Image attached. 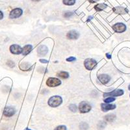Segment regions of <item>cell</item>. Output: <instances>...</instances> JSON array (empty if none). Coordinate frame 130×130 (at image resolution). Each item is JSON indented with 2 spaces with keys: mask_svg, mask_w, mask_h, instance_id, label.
<instances>
[{
  "mask_svg": "<svg viewBox=\"0 0 130 130\" xmlns=\"http://www.w3.org/2000/svg\"><path fill=\"white\" fill-rule=\"evenodd\" d=\"M62 99L61 96H53L48 100V105L52 107H57L62 104Z\"/></svg>",
  "mask_w": 130,
  "mask_h": 130,
  "instance_id": "6da1fadb",
  "label": "cell"
},
{
  "mask_svg": "<svg viewBox=\"0 0 130 130\" xmlns=\"http://www.w3.org/2000/svg\"><path fill=\"white\" fill-rule=\"evenodd\" d=\"M84 65L86 69L88 70H93L97 65V62L93 59H87L84 61Z\"/></svg>",
  "mask_w": 130,
  "mask_h": 130,
  "instance_id": "7a4b0ae2",
  "label": "cell"
},
{
  "mask_svg": "<svg viewBox=\"0 0 130 130\" xmlns=\"http://www.w3.org/2000/svg\"><path fill=\"white\" fill-rule=\"evenodd\" d=\"M91 105L87 102H82L79 105V110L81 113H86L91 110Z\"/></svg>",
  "mask_w": 130,
  "mask_h": 130,
  "instance_id": "3957f363",
  "label": "cell"
},
{
  "mask_svg": "<svg viewBox=\"0 0 130 130\" xmlns=\"http://www.w3.org/2000/svg\"><path fill=\"white\" fill-rule=\"evenodd\" d=\"M23 14L22 9L20 8H16L10 11V14H9V18L10 19H15V18H18L20 17Z\"/></svg>",
  "mask_w": 130,
  "mask_h": 130,
  "instance_id": "277c9868",
  "label": "cell"
},
{
  "mask_svg": "<svg viewBox=\"0 0 130 130\" xmlns=\"http://www.w3.org/2000/svg\"><path fill=\"white\" fill-rule=\"evenodd\" d=\"M61 84V81L57 78L55 77H50L47 79L46 81V85L48 87H57Z\"/></svg>",
  "mask_w": 130,
  "mask_h": 130,
  "instance_id": "5b68a950",
  "label": "cell"
},
{
  "mask_svg": "<svg viewBox=\"0 0 130 130\" xmlns=\"http://www.w3.org/2000/svg\"><path fill=\"white\" fill-rule=\"evenodd\" d=\"M112 29L117 32H123L126 30V26L122 23H117L112 26Z\"/></svg>",
  "mask_w": 130,
  "mask_h": 130,
  "instance_id": "8992f818",
  "label": "cell"
},
{
  "mask_svg": "<svg viewBox=\"0 0 130 130\" xmlns=\"http://www.w3.org/2000/svg\"><path fill=\"white\" fill-rule=\"evenodd\" d=\"M16 113V110L12 107H5L3 111V115L7 117H10Z\"/></svg>",
  "mask_w": 130,
  "mask_h": 130,
  "instance_id": "52a82bcc",
  "label": "cell"
},
{
  "mask_svg": "<svg viewBox=\"0 0 130 130\" xmlns=\"http://www.w3.org/2000/svg\"><path fill=\"white\" fill-rule=\"evenodd\" d=\"M9 49H10V52L14 55H19L22 53V48L17 44L11 45Z\"/></svg>",
  "mask_w": 130,
  "mask_h": 130,
  "instance_id": "ba28073f",
  "label": "cell"
},
{
  "mask_svg": "<svg viewBox=\"0 0 130 130\" xmlns=\"http://www.w3.org/2000/svg\"><path fill=\"white\" fill-rule=\"evenodd\" d=\"M124 94V90H121V89H117V90H114V91L111 92H107V93H105L104 94V96L106 97V96H120Z\"/></svg>",
  "mask_w": 130,
  "mask_h": 130,
  "instance_id": "9c48e42d",
  "label": "cell"
},
{
  "mask_svg": "<svg viewBox=\"0 0 130 130\" xmlns=\"http://www.w3.org/2000/svg\"><path fill=\"white\" fill-rule=\"evenodd\" d=\"M113 12L116 14H124L129 12L128 9L122 7H117L112 9Z\"/></svg>",
  "mask_w": 130,
  "mask_h": 130,
  "instance_id": "30bf717a",
  "label": "cell"
},
{
  "mask_svg": "<svg viewBox=\"0 0 130 130\" xmlns=\"http://www.w3.org/2000/svg\"><path fill=\"white\" fill-rule=\"evenodd\" d=\"M98 78L102 84H107L111 79V77L107 74H100L98 76Z\"/></svg>",
  "mask_w": 130,
  "mask_h": 130,
  "instance_id": "8fae6325",
  "label": "cell"
},
{
  "mask_svg": "<svg viewBox=\"0 0 130 130\" xmlns=\"http://www.w3.org/2000/svg\"><path fill=\"white\" fill-rule=\"evenodd\" d=\"M79 37V33L75 30H72L67 33V38L69 39L75 40L77 39Z\"/></svg>",
  "mask_w": 130,
  "mask_h": 130,
  "instance_id": "7c38bea8",
  "label": "cell"
},
{
  "mask_svg": "<svg viewBox=\"0 0 130 130\" xmlns=\"http://www.w3.org/2000/svg\"><path fill=\"white\" fill-rule=\"evenodd\" d=\"M47 52H48V48L45 45H41L38 47L37 50V52L39 53V55L40 56H44L47 54Z\"/></svg>",
  "mask_w": 130,
  "mask_h": 130,
  "instance_id": "4fadbf2b",
  "label": "cell"
},
{
  "mask_svg": "<svg viewBox=\"0 0 130 130\" xmlns=\"http://www.w3.org/2000/svg\"><path fill=\"white\" fill-rule=\"evenodd\" d=\"M101 108L102 110L104 112H107V111H109V110H113L116 108L115 105H111V104H102L101 105Z\"/></svg>",
  "mask_w": 130,
  "mask_h": 130,
  "instance_id": "5bb4252c",
  "label": "cell"
},
{
  "mask_svg": "<svg viewBox=\"0 0 130 130\" xmlns=\"http://www.w3.org/2000/svg\"><path fill=\"white\" fill-rule=\"evenodd\" d=\"M20 68L23 71H28L31 69V65L28 62H22L20 65Z\"/></svg>",
  "mask_w": 130,
  "mask_h": 130,
  "instance_id": "9a60e30c",
  "label": "cell"
},
{
  "mask_svg": "<svg viewBox=\"0 0 130 130\" xmlns=\"http://www.w3.org/2000/svg\"><path fill=\"white\" fill-rule=\"evenodd\" d=\"M32 46L30 44H27L26 46H24L22 48V54L24 55H28L29 53L32 51Z\"/></svg>",
  "mask_w": 130,
  "mask_h": 130,
  "instance_id": "2e32d148",
  "label": "cell"
},
{
  "mask_svg": "<svg viewBox=\"0 0 130 130\" xmlns=\"http://www.w3.org/2000/svg\"><path fill=\"white\" fill-rule=\"evenodd\" d=\"M107 7V5L105 4V3H98L94 7V9L96 11L99 12V11L104 10Z\"/></svg>",
  "mask_w": 130,
  "mask_h": 130,
  "instance_id": "e0dca14e",
  "label": "cell"
},
{
  "mask_svg": "<svg viewBox=\"0 0 130 130\" xmlns=\"http://www.w3.org/2000/svg\"><path fill=\"white\" fill-rule=\"evenodd\" d=\"M115 118L116 116L115 115H112V114H109V115H107L105 117V120L107 122H109L113 121L115 119Z\"/></svg>",
  "mask_w": 130,
  "mask_h": 130,
  "instance_id": "ac0fdd59",
  "label": "cell"
},
{
  "mask_svg": "<svg viewBox=\"0 0 130 130\" xmlns=\"http://www.w3.org/2000/svg\"><path fill=\"white\" fill-rule=\"evenodd\" d=\"M57 75L62 79H67L69 77V74L67 72H61L58 73Z\"/></svg>",
  "mask_w": 130,
  "mask_h": 130,
  "instance_id": "d6986e66",
  "label": "cell"
},
{
  "mask_svg": "<svg viewBox=\"0 0 130 130\" xmlns=\"http://www.w3.org/2000/svg\"><path fill=\"white\" fill-rule=\"evenodd\" d=\"M75 1L76 0H62V3L66 5L70 6V5H73L75 4Z\"/></svg>",
  "mask_w": 130,
  "mask_h": 130,
  "instance_id": "ffe728a7",
  "label": "cell"
},
{
  "mask_svg": "<svg viewBox=\"0 0 130 130\" xmlns=\"http://www.w3.org/2000/svg\"><path fill=\"white\" fill-rule=\"evenodd\" d=\"M69 109L70 110V111H72V112H76L77 110V106L75 105H74V104H72V105H70L69 106Z\"/></svg>",
  "mask_w": 130,
  "mask_h": 130,
  "instance_id": "44dd1931",
  "label": "cell"
},
{
  "mask_svg": "<svg viewBox=\"0 0 130 130\" xmlns=\"http://www.w3.org/2000/svg\"><path fill=\"white\" fill-rule=\"evenodd\" d=\"M115 100V98L109 97V98H107L106 99L104 100V102H105L106 104H109V103H111V102H114Z\"/></svg>",
  "mask_w": 130,
  "mask_h": 130,
  "instance_id": "7402d4cb",
  "label": "cell"
},
{
  "mask_svg": "<svg viewBox=\"0 0 130 130\" xmlns=\"http://www.w3.org/2000/svg\"><path fill=\"white\" fill-rule=\"evenodd\" d=\"M7 64L8 67H9L10 68H13V67H14L15 66L14 62L13 61H10V60H9V61L7 62Z\"/></svg>",
  "mask_w": 130,
  "mask_h": 130,
  "instance_id": "603a6c76",
  "label": "cell"
},
{
  "mask_svg": "<svg viewBox=\"0 0 130 130\" xmlns=\"http://www.w3.org/2000/svg\"><path fill=\"white\" fill-rule=\"evenodd\" d=\"M73 14H74V13H73L72 12H70V11H68V12H64V17L68 18H70V17H71Z\"/></svg>",
  "mask_w": 130,
  "mask_h": 130,
  "instance_id": "cb8c5ba5",
  "label": "cell"
},
{
  "mask_svg": "<svg viewBox=\"0 0 130 130\" xmlns=\"http://www.w3.org/2000/svg\"><path fill=\"white\" fill-rule=\"evenodd\" d=\"M54 130H67V129L65 126H59Z\"/></svg>",
  "mask_w": 130,
  "mask_h": 130,
  "instance_id": "d4e9b609",
  "label": "cell"
},
{
  "mask_svg": "<svg viewBox=\"0 0 130 130\" xmlns=\"http://www.w3.org/2000/svg\"><path fill=\"white\" fill-rule=\"evenodd\" d=\"M75 60H76V59L75 57H70L67 58V61L68 62H72V61H74Z\"/></svg>",
  "mask_w": 130,
  "mask_h": 130,
  "instance_id": "484cf974",
  "label": "cell"
},
{
  "mask_svg": "<svg viewBox=\"0 0 130 130\" xmlns=\"http://www.w3.org/2000/svg\"><path fill=\"white\" fill-rule=\"evenodd\" d=\"M40 61L42 63H47L48 62V61L47 60H46V59H40Z\"/></svg>",
  "mask_w": 130,
  "mask_h": 130,
  "instance_id": "4316f807",
  "label": "cell"
},
{
  "mask_svg": "<svg viewBox=\"0 0 130 130\" xmlns=\"http://www.w3.org/2000/svg\"><path fill=\"white\" fill-rule=\"evenodd\" d=\"M3 13L2 11L0 10V20L3 19Z\"/></svg>",
  "mask_w": 130,
  "mask_h": 130,
  "instance_id": "83f0119b",
  "label": "cell"
},
{
  "mask_svg": "<svg viewBox=\"0 0 130 130\" xmlns=\"http://www.w3.org/2000/svg\"><path fill=\"white\" fill-rule=\"evenodd\" d=\"M89 1L90 3H96L97 2H98V1H100V0H89Z\"/></svg>",
  "mask_w": 130,
  "mask_h": 130,
  "instance_id": "f1b7e54d",
  "label": "cell"
},
{
  "mask_svg": "<svg viewBox=\"0 0 130 130\" xmlns=\"http://www.w3.org/2000/svg\"><path fill=\"white\" fill-rule=\"evenodd\" d=\"M106 57L109 59H110L111 58V55H110V53H106Z\"/></svg>",
  "mask_w": 130,
  "mask_h": 130,
  "instance_id": "f546056e",
  "label": "cell"
},
{
  "mask_svg": "<svg viewBox=\"0 0 130 130\" xmlns=\"http://www.w3.org/2000/svg\"><path fill=\"white\" fill-rule=\"evenodd\" d=\"M92 18H93V17H92V16H89V19L87 20V22H89V21L90 20V19H92Z\"/></svg>",
  "mask_w": 130,
  "mask_h": 130,
  "instance_id": "4dcf8cb0",
  "label": "cell"
},
{
  "mask_svg": "<svg viewBox=\"0 0 130 130\" xmlns=\"http://www.w3.org/2000/svg\"><path fill=\"white\" fill-rule=\"evenodd\" d=\"M32 2H40V0H31Z\"/></svg>",
  "mask_w": 130,
  "mask_h": 130,
  "instance_id": "1f68e13d",
  "label": "cell"
},
{
  "mask_svg": "<svg viewBox=\"0 0 130 130\" xmlns=\"http://www.w3.org/2000/svg\"><path fill=\"white\" fill-rule=\"evenodd\" d=\"M25 130H31V129H29V128H25Z\"/></svg>",
  "mask_w": 130,
  "mask_h": 130,
  "instance_id": "d6a6232c",
  "label": "cell"
},
{
  "mask_svg": "<svg viewBox=\"0 0 130 130\" xmlns=\"http://www.w3.org/2000/svg\"><path fill=\"white\" fill-rule=\"evenodd\" d=\"M128 89H129V90H130V85H129V87H128Z\"/></svg>",
  "mask_w": 130,
  "mask_h": 130,
  "instance_id": "836d02e7",
  "label": "cell"
}]
</instances>
